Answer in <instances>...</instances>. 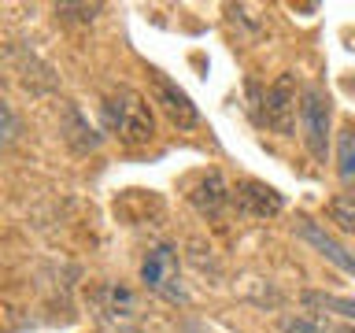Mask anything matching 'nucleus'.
Here are the masks:
<instances>
[{"mask_svg": "<svg viewBox=\"0 0 355 333\" xmlns=\"http://www.w3.org/2000/svg\"><path fill=\"white\" fill-rule=\"evenodd\" d=\"M100 126L111 137H119L126 148H141L155 137V119H152V108L137 89L130 85H119L115 93L104 96L100 104Z\"/></svg>", "mask_w": 355, "mask_h": 333, "instance_id": "nucleus-1", "label": "nucleus"}, {"mask_svg": "<svg viewBox=\"0 0 355 333\" xmlns=\"http://www.w3.org/2000/svg\"><path fill=\"white\" fill-rule=\"evenodd\" d=\"M141 285L152 296L166 304H189V289L182 282V266H178V248L174 244H155L141 259Z\"/></svg>", "mask_w": 355, "mask_h": 333, "instance_id": "nucleus-2", "label": "nucleus"}, {"mask_svg": "<svg viewBox=\"0 0 355 333\" xmlns=\"http://www.w3.org/2000/svg\"><path fill=\"white\" fill-rule=\"evenodd\" d=\"M300 130L315 163H326L329 152V93L322 85H304L300 93Z\"/></svg>", "mask_w": 355, "mask_h": 333, "instance_id": "nucleus-3", "label": "nucleus"}, {"mask_svg": "<svg viewBox=\"0 0 355 333\" xmlns=\"http://www.w3.org/2000/svg\"><path fill=\"white\" fill-rule=\"evenodd\" d=\"M89 300H93V315L104 322V326H111V330L130 326V322L141 315V304H137V296H133V289H126L122 282L96 285Z\"/></svg>", "mask_w": 355, "mask_h": 333, "instance_id": "nucleus-4", "label": "nucleus"}, {"mask_svg": "<svg viewBox=\"0 0 355 333\" xmlns=\"http://www.w3.org/2000/svg\"><path fill=\"white\" fill-rule=\"evenodd\" d=\"M263 126H270L274 133H288L296 130V74H277V82L266 89L263 96V115H259Z\"/></svg>", "mask_w": 355, "mask_h": 333, "instance_id": "nucleus-5", "label": "nucleus"}, {"mask_svg": "<svg viewBox=\"0 0 355 333\" xmlns=\"http://www.w3.org/2000/svg\"><path fill=\"white\" fill-rule=\"evenodd\" d=\"M148 78H152V96H155V104L163 108V115L171 119L178 130L200 126V111H196L193 100L185 96V89H178L163 71H148Z\"/></svg>", "mask_w": 355, "mask_h": 333, "instance_id": "nucleus-6", "label": "nucleus"}, {"mask_svg": "<svg viewBox=\"0 0 355 333\" xmlns=\"http://www.w3.org/2000/svg\"><path fill=\"white\" fill-rule=\"evenodd\" d=\"M233 204L244 219H274L285 211V196L277 193L274 185L255 182V178H241L237 189H233Z\"/></svg>", "mask_w": 355, "mask_h": 333, "instance_id": "nucleus-7", "label": "nucleus"}, {"mask_svg": "<svg viewBox=\"0 0 355 333\" xmlns=\"http://www.w3.org/2000/svg\"><path fill=\"white\" fill-rule=\"evenodd\" d=\"M189 204L196 207V215L218 219L222 211L233 204V189L226 185L222 171H204V174H200L196 182L189 185Z\"/></svg>", "mask_w": 355, "mask_h": 333, "instance_id": "nucleus-8", "label": "nucleus"}, {"mask_svg": "<svg viewBox=\"0 0 355 333\" xmlns=\"http://www.w3.org/2000/svg\"><path fill=\"white\" fill-rule=\"evenodd\" d=\"M293 230H296V237H300V241H307L311 248H315L318 255H326V259H329L333 266H340V271L355 274V255H352L348 248H344L340 241H333L329 233H326V226H322V222L307 219V215H300Z\"/></svg>", "mask_w": 355, "mask_h": 333, "instance_id": "nucleus-9", "label": "nucleus"}, {"mask_svg": "<svg viewBox=\"0 0 355 333\" xmlns=\"http://www.w3.org/2000/svg\"><path fill=\"white\" fill-rule=\"evenodd\" d=\"M60 130H63V141L71 144L74 152H96L100 144H104V133H96L93 126H89V119L78 111L71 100L63 104V115H60Z\"/></svg>", "mask_w": 355, "mask_h": 333, "instance_id": "nucleus-10", "label": "nucleus"}, {"mask_svg": "<svg viewBox=\"0 0 355 333\" xmlns=\"http://www.w3.org/2000/svg\"><path fill=\"white\" fill-rule=\"evenodd\" d=\"M277 326H282V333H355L352 326H333V322L318 318V315H296V311L282 315Z\"/></svg>", "mask_w": 355, "mask_h": 333, "instance_id": "nucleus-11", "label": "nucleus"}, {"mask_svg": "<svg viewBox=\"0 0 355 333\" xmlns=\"http://www.w3.org/2000/svg\"><path fill=\"white\" fill-rule=\"evenodd\" d=\"M300 304L311 307V311H333V315H340V318H355V300H348V296H333V293H315V289H307V293H300Z\"/></svg>", "mask_w": 355, "mask_h": 333, "instance_id": "nucleus-12", "label": "nucleus"}, {"mask_svg": "<svg viewBox=\"0 0 355 333\" xmlns=\"http://www.w3.org/2000/svg\"><path fill=\"white\" fill-rule=\"evenodd\" d=\"M337 174L344 185H355V130L337 133Z\"/></svg>", "mask_w": 355, "mask_h": 333, "instance_id": "nucleus-13", "label": "nucleus"}, {"mask_svg": "<svg viewBox=\"0 0 355 333\" xmlns=\"http://www.w3.org/2000/svg\"><path fill=\"white\" fill-rule=\"evenodd\" d=\"M329 219L337 222L340 233L355 237V200H352V196H333V200H329Z\"/></svg>", "mask_w": 355, "mask_h": 333, "instance_id": "nucleus-14", "label": "nucleus"}, {"mask_svg": "<svg viewBox=\"0 0 355 333\" xmlns=\"http://www.w3.org/2000/svg\"><path fill=\"white\" fill-rule=\"evenodd\" d=\"M104 4H55V19L60 22H93Z\"/></svg>", "mask_w": 355, "mask_h": 333, "instance_id": "nucleus-15", "label": "nucleus"}, {"mask_svg": "<svg viewBox=\"0 0 355 333\" xmlns=\"http://www.w3.org/2000/svg\"><path fill=\"white\" fill-rule=\"evenodd\" d=\"M0 141H4V148L8 144H15V137H19V119H15V108H11V100H0Z\"/></svg>", "mask_w": 355, "mask_h": 333, "instance_id": "nucleus-16", "label": "nucleus"}]
</instances>
